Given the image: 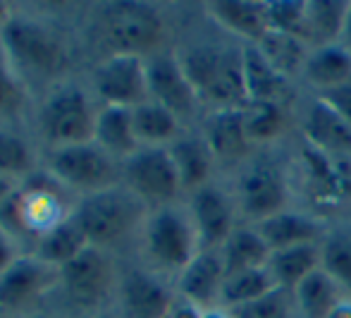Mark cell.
I'll return each instance as SVG.
<instances>
[{"label": "cell", "instance_id": "1", "mask_svg": "<svg viewBox=\"0 0 351 318\" xmlns=\"http://www.w3.org/2000/svg\"><path fill=\"white\" fill-rule=\"evenodd\" d=\"M65 187L53 175H29L27 182L14 187V192L0 203V227L14 242L36 245L46 232L58 227L72 216L67 206Z\"/></svg>", "mask_w": 351, "mask_h": 318}, {"label": "cell", "instance_id": "2", "mask_svg": "<svg viewBox=\"0 0 351 318\" xmlns=\"http://www.w3.org/2000/svg\"><path fill=\"white\" fill-rule=\"evenodd\" d=\"M177 58L199 101L208 103L210 111L244 108L249 103L244 82V48L204 41L186 46L177 53Z\"/></svg>", "mask_w": 351, "mask_h": 318}, {"label": "cell", "instance_id": "3", "mask_svg": "<svg viewBox=\"0 0 351 318\" xmlns=\"http://www.w3.org/2000/svg\"><path fill=\"white\" fill-rule=\"evenodd\" d=\"M0 43L22 79H58L70 63V48L62 34L24 14L8 19L0 32Z\"/></svg>", "mask_w": 351, "mask_h": 318}, {"label": "cell", "instance_id": "4", "mask_svg": "<svg viewBox=\"0 0 351 318\" xmlns=\"http://www.w3.org/2000/svg\"><path fill=\"white\" fill-rule=\"evenodd\" d=\"M72 218L86 235L88 245L98 247V249H108V247L120 245L132 232L143 227L148 218V206L127 187L120 185L84 196L74 206Z\"/></svg>", "mask_w": 351, "mask_h": 318}, {"label": "cell", "instance_id": "5", "mask_svg": "<svg viewBox=\"0 0 351 318\" xmlns=\"http://www.w3.org/2000/svg\"><path fill=\"white\" fill-rule=\"evenodd\" d=\"M98 36L110 56L151 58L165 41V19L160 10L146 3H110L101 10Z\"/></svg>", "mask_w": 351, "mask_h": 318}, {"label": "cell", "instance_id": "6", "mask_svg": "<svg viewBox=\"0 0 351 318\" xmlns=\"http://www.w3.org/2000/svg\"><path fill=\"white\" fill-rule=\"evenodd\" d=\"M141 245L143 254L153 266L177 275L201 251V242L189 211H182L177 206H160L148 211L141 227Z\"/></svg>", "mask_w": 351, "mask_h": 318}, {"label": "cell", "instance_id": "7", "mask_svg": "<svg viewBox=\"0 0 351 318\" xmlns=\"http://www.w3.org/2000/svg\"><path fill=\"white\" fill-rule=\"evenodd\" d=\"M46 166L48 175L56 177L65 190L79 192L84 196L120 187L122 182V163L103 151L96 141L51 148Z\"/></svg>", "mask_w": 351, "mask_h": 318}, {"label": "cell", "instance_id": "8", "mask_svg": "<svg viewBox=\"0 0 351 318\" xmlns=\"http://www.w3.org/2000/svg\"><path fill=\"white\" fill-rule=\"evenodd\" d=\"M98 111L77 84L53 89L38 111V129L51 148L93 141Z\"/></svg>", "mask_w": 351, "mask_h": 318}, {"label": "cell", "instance_id": "9", "mask_svg": "<svg viewBox=\"0 0 351 318\" xmlns=\"http://www.w3.org/2000/svg\"><path fill=\"white\" fill-rule=\"evenodd\" d=\"M58 282L72 306L93 311L106 304L112 292H117L120 273L106 249L86 247L77 258L58 271Z\"/></svg>", "mask_w": 351, "mask_h": 318}, {"label": "cell", "instance_id": "10", "mask_svg": "<svg viewBox=\"0 0 351 318\" xmlns=\"http://www.w3.org/2000/svg\"><path fill=\"white\" fill-rule=\"evenodd\" d=\"M122 185L153 208L172 206V201L184 192L167 146H141L125 158Z\"/></svg>", "mask_w": 351, "mask_h": 318}, {"label": "cell", "instance_id": "11", "mask_svg": "<svg viewBox=\"0 0 351 318\" xmlns=\"http://www.w3.org/2000/svg\"><path fill=\"white\" fill-rule=\"evenodd\" d=\"M93 89L103 106L136 108L148 98L146 60L136 56H108L93 72Z\"/></svg>", "mask_w": 351, "mask_h": 318}, {"label": "cell", "instance_id": "12", "mask_svg": "<svg viewBox=\"0 0 351 318\" xmlns=\"http://www.w3.org/2000/svg\"><path fill=\"white\" fill-rule=\"evenodd\" d=\"M146 77L151 101L160 103L162 108L175 113L180 122H186L196 115L201 101L191 82L186 79L177 53L160 51L156 56L146 58Z\"/></svg>", "mask_w": 351, "mask_h": 318}, {"label": "cell", "instance_id": "13", "mask_svg": "<svg viewBox=\"0 0 351 318\" xmlns=\"http://www.w3.org/2000/svg\"><path fill=\"white\" fill-rule=\"evenodd\" d=\"M287 180L278 166L251 163L241 170L237 185V206L251 220H265L280 211H287Z\"/></svg>", "mask_w": 351, "mask_h": 318}, {"label": "cell", "instance_id": "14", "mask_svg": "<svg viewBox=\"0 0 351 318\" xmlns=\"http://www.w3.org/2000/svg\"><path fill=\"white\" fill-rule=\"evenodd\" d=\"M189 216L194 220L201 249H220L237 230V201L222 187L208 182L191 192Z\"/></svg>", "mask_w": 351, "mask_h": 318}, {"label": "cell", "instance_id": "15", "mask_svg": "<svg viewBox=\"0 0 351 318\" xmlns=\"http://www.w3.org/2000/svg\"><path fill=\"white\" fill-rule=\"evenodd\" d=\"M117 304L122 318H167L175 292L151 271L130 268L117 282Z\"/></svg>", "mask_w": 351, "mask_h": 318}, {"label": "cell", "instance_id": "16", "mask_svg": "<svg viewBox=\"0 0 351 318\" xmlns=\"http://www.w3.org/2000/svg\"><path fill=\"white\" fill-rule=\"evenodd\" d=\"M53 282H58V268L34 256H19L0 275V311L22 314L46 295Z\"/></svg>", "mask_w": 351, "mask_h": 318}, {"label": "cell", "instance_id": "17", "mask_svg": "<svg viewBox=\"0 0 351 318\" xmlns=\"http://www.w3.org/2000/svg\"><path fill=\"white\" fill-rule=\"evenodd\" d=\"M301 134L306 144L325 156H349L351 122L344 120L332 106L315 96L301 117Z\"/></svg>", "mask_w": 351, "mask_h": 318}, {"label": "cell", "instance_id": "18", "mask_svg": "<svg viewBox=\"0 0 351 318\" xmlns=\"http://www.w3.org/2000/svg\"><path fill=\"white\" fill-rule=\"evenodd\" d=\"M201 137L208 144L215 163L234 166L244 161L251 151V141L244 129L241 108H217L204 117Z\"/></svg>", "mask_w": 351, "mask_h": 318}, {"label": "cell", "instance_id": "19", "mask_svg": "<svg viewBox=\"0 0 351 318\" xmlns=\"http://www.w3.org/2000/svg\"><path fill=\"white\" fill-rule=\"evenodd\" d=\"M225 266L220 249H201L194 261L177 275V297L191 302L199 309H213L220 304Z\"/></svg>", "mask_w": 351, "mask_h": 318}, {"label": "cell", "instance_id": "20", "mask_svg": "<svg viewBox=\"0 0 351 318\" xmlns=\"http://www.w3.org/2000/svg\"><path fill=\"white\" fill-rule=\"evenodd\" d=\"M206 12L210 14L217 27H222L232 36H239L249 43H258L270 32L265 3H254V0H215V3L206 5Z\"/></svg>", "mask_w": 351, "mask_h": 318}, {"label": "cell", "instance_id": "21", "mask_svg": "<svg viewBox=\"0 0 351 318\" xmlns=\"http://www.w3.org/2000/svg\"><path fill=\"white\" fill-rule=\"evenodd\" d=\"M172 161H175L177 175H180L182 190L196 192L210 182L215 158H213L208 144L201 134H184L182 132L175 141L167 146Z\"/></svg>", "mask_w": 351, "mask_h": 318}, {"label": "cell", "instance_id": "22", "mask_svg": "<svg viewBox=\"0 0 351 318\" xmlns=\"http://www.w3.org/2000/svg\"><path fill=\"white\" fill-rule=\"evenodd\" d=\"M270 251L289 249L299 245H318L323 235V225L315 218L299 211H280L275 216L265 218L256 225Z\"/></svg>", "mask_w": 351, "mask_h": 318}, {"label": "cell", "instance_id": "23", "mask_svg": "<svg viewBox=\"0 0 351 318\" xmlns=\"http://www.w3.org/2000/svg\"><path fill=\"white\" fill-rule=\"evenodd\" d=\"M304 79L318 93L351 82V48L342 41L315 46L306 60Z\"/></svg>", "mask_w": 351, "mask_h": 318}, {"label": "cell", "instance_id": "24", "mask_svg": "<svg viewBox=\"0 0 351 318\" xmlns=\"http://www.w3.org/2000/svg\"><path fill=\"white\" fill-rule=\"evenodd\" d=\"M93 141L108 151L117 161H125L132 153L141 148L139 139L134 134L132 125V111L130 108H117V106H103L96 115V134Z\"/></svg>", "mask_w": 351, "mask_h": 318}, {"label": "cell", "instance_id": "25", "mask_svg": "<svg viewBox=\"0 0 351 318\" xmlns=\"http://www.w3.org/2000/svg\"><path fill=\"white\" fill-rule=\"evenodd\" d=\"M244 82L249 101H273L285 103L291 91V79L273 67L256 43L244 46Z\"/></svg>", "mask_w": 351, "mask_h": 318}, {"label": "cell", "instance_id": "26", "mask_svg": "<svg viewBox=\"0 0 351 318\" xmlns=\"http://www.w3.org/2000/svg\"><path fill=\"white\" fill-rule=\"evenodd\" d=\"M222 266H225V277L234 275L241 271H254V268H265L273 256L270 247L261 237L256 227H237L227 242L220 247Z\"/></svg>", "mask_w": 351, "mask_h": 318}, {"label": "cell", "instance_id": "27", "mask_svg": "<svg viewBox=\"0 0 351 318\" xmlns=\"http://www.w3.org/2000/svg\"><path fill=\"white\" fill-rule=\"evenodd\" d=\"M291 297L301 318H330L335 306L344 299V290L323 268H318L296 285Z\"/></svg>", "mask_w": 351, "mask_h": 318}, {"label": "cell", "instance_id": "28", "mask_svg": "<svg viewBox=\"0 0 351 318\" xmlns=\"http://www.w3.org/2000/svg\"><path fill=\"white\" fill-rule=\"evenodd\" d=\"M86 247H91L86 240V235H84L82 227L77 225V220L70 216L65 223L53 227L51 232H46V235L34 245L32 256L38 258L41 263H46V266L60 271V268L67 266L72 258H77L82 254Z\"/></svg>", "mask_w": 351, "mask_h": 318}, {"label": "cell", "instance_id": "29", "mask_svg": "<svg viewBox=\"0 0 351 318\" xmlns=\"http://www.w3.org/2000/svg\"><path fill=\"white\" fill-rule=\"evenodd\" d=\"M132 125L141 146H170L182 134L180 117L151 98L132 108Z\"/></svg>", "mask_w": 351, "mask_h": 318}, {"label": "cell", "instance_id": "30", "mask_svg": "<svg viewBox=\"0 0 351 318\" xmlns=\"http://www.w3.org/2000/svg\"><path fill=\"white\" fill-rule=\"evenodd\" d=\"M320 268V245H299L289 249L273 251L268 261V271L273 273L278 287L294 292L301 280Z\"/></svg>", "mask_w": 351, "mask_h": 318}, {"label": "cell", "instance_id": "31", "mask_svg": "<svg viewBox=\"0 0 351 318\" xmlns=\"http://www.w3.org/2000/svg\"><path fill=\"white\" fill-rule=\"evenodd\" d=\"M256 46L261 48L265 60L273 65L280 74H285L287 79L296 77V74H304L306 60L311 56V48H306L308 43L280 32H268Z\"/></svg>", "mask_w": 351, "mask_h": 318}, {"label": "cell", "instance_id": "32", "mask_svg": "<svg viewBox=\"0 0 351 318\" xmlns=\"http://www.w3.org/2000/svg\"><path fill=\"white\" fill-rule=\"evenodd\" d=\"M349 0H308L306 3V22H308L311 41L337 43L344 34Z\"/></svg>", "mask_w": 351, "mask_h": 318}, {"label": "cell", "instance_id": "33", "mask_svg": "<svg viewBox=\"0 0 351 318\" xmlns=\"http://www.w3.org/2000/svg\"><path fill=\"white\" fill-rule=\"evenodd\" d=\"M278 287L273 273L265 268H254V271H241L234 275H227L222 282L220 292V304L225 309H237L241 304H249V302L258 299V297L268 295Z\"/></svg>", "mask_w": 351, "mask_h": 318}, {"label": "cell", "instance_id": "34", "mask_svg": "<svg viewBox=\"0 0 351 318\" xmlns=\"http://www.w3.org/2000/svg\"><path fill=\"white\" fill-rule=\"evenodd\" d=\"M244 129L251 146L254 144H270L287 129L285 103L273 101H249L241 108Z\"/></svg>", "mask_w": 351, "mask_h": 318}, {"label": "cell", "instance_id": "35", "mask_svg": "<svg viewBox=\"0 0 351 318\" xmlns=\"http://www.w3.org/2000/svg\"><path fill=\"white\" fill-rule=\"evenodd\" d=\"M320 268L351 297V235L335 232L320 245Z\"/></svg>", "mask_w": 351, "mask_h": 318}, {"label": "cell", "instance_id": "36", "mask_svg": "<svg viewBox=\"0 0 351 318\" xmlns=\"http://www.w3.org/2000/svg\"><path fill=\"white\" fill-rule=\"evenodd\" d=\"M265 14H268L270 32L289 34V36L311 43L304 0H270V3H265Z\"/></svg>", "mask_w": 351, "mask_h": 318}, {"label": "cell", "instance_id": "37", "mask_svg": "<svg viewBox=\"0 0 351 318\" xmlns=\"http://www.w3.org/2000/svg\"><path fill=\"white\" fill-rule=\"evenodd\" d=\"M34 172V153L22 137L0 129V177L24 180Z\"/></svg>", "mask_w": 351, "mask_h": 318}, {"label": "cell", "instance_id": "38", "mask_svg": "<svg viewBox=\"0 0 351 318\" xmlns=\"http://www.w3.org/2000/svg\"><path fill=\"white\" fill-rule=\"evenodd\" d=\"M289 295L291 292L275 287L268 295L227 311L232 314V318H291V302H294V297Z\"/></svg>", "mask_w": 351, "mask_h": 318}, {"label": "cell", "instance_id": "39", "mask_svg": "<svg viewBox=\"0 0 351 318\" xmlns=\"http://www.w3.org/2000/svg\"><path fill=\"white\" fill-rule=\"evenodd\" d=\"M24 106V79L14 69L8 51L0 43V115L17 113Z\"/></svg>", "mask_w": 351, "mask_h": 318}, {"label": "cell", "instance_id": "40", "mask_svg": "<svg viewBox=\"0 0 351 318\" xmlns=\"http://www.w3.org/2000/svg\"><path fill=\"white\" fill-rule=\"evenodd\" d=\"M318 98H323V101L328 103V106H332L344 120L351 122V82L342 84V87H337V89H330V91L318 93Z\"/></svg>", "mask_w": 351, "mask_h": 318}, {"label": "cell", "instance_id": "41", "mask_svg": "<svg viewBox=\"0 0 351 318\" xmlns=\"http://www.w3.org/2000/svg\"><path fill=\"white\" fill-rule=\"evenodd\" d=\"M17 249H19V247L14 245V242L3 232V227H0V275H3V273L19 258Z\"/></svg>", "mask_w": 351, "mask_h": 318}, {"label": "cell", "instance_id": "42", "mask_svg": "<svg viewBox=\"0 0 351 318\" xmlns=\"http://www.w3.org/2000/svg\"><path fill=\"white\" fill-rule=\"evenodd\" d=\"M201 316H204V309H199V306L191 304V302L182 299V297H177L170 314H167V318H201Z\"/></svg>", "mask_w": 351, "mask_h": 318}, {"label": "cell", "instance_id": "43", "mask_svg": "<svg viewBox=\"0 0 351 318\" xmlns=\"http://www.w3.org/2000/svg\"><path fill=\"white\" fill-rule=\"evenodd\" d=\"M330 318H351V297H344V299L335 306V311L330 314Z\"/></svg>", "mask_w": 351, "mask_h": 318}, {"label": "cell", "instance_id": "44", "mask_svg": "<svg viewBox=\"0 0 351 318\" xmlns=\"http://www.w3.org/2000/svg\"><path fill=\"white\" fill-rule=\"evenodd\" d=\"M14 187H17V182L8 180V177H0V203H3L5 198H8L10 194L14 192Z\"/></svg>", "mask_w": 351, "mask_h": 318}, {"label": "cell", "instance_id": "45", "mask_svg": "<svg viewBox=\"0 0 351 318\" xmlns=\"http://www.w3.org/2000/svg\"><path fill=\"white\" fill-rule=\"evenodd\" d=\"M201 318H232V314L225 306H213V309H204V316Z\"/></svg>", "mask_w": 351, "mask_h": 318}, {"label": "cell", "instance_id": "46", "mask_svg": "<svg viewBox=\"0 0 351 318\" xmlns=\"http://www.w3.org/2000/svg\"><path fill=\"white\" fill-rule=\"evenodd\" d=\"M344 46L351 48V0H349V12H347V22H344V34H342Z\"/></svg>", "mask_w": 351, "mask_h": 318}, {"label": "cell", "instance_id": "47", "mask_svg": "<svg viewBox=\"0 0 351 318\" xmlns=\"http://www.w3.org/2000/svg\"><path fill=\"white\" fill-rule=\"evenodd\" d=\"M12 17V10H10L8 3H0V32H3V27L8 24V19Z\"/></svg>", "mask_w": 351, "mask_h": 318}, {"label": "cell", "instance_id": "48", "mask_svg": "<svg viewBox=\"0 0 351 318\" xmlns=\"http://www.w3.org/2000/svg\"><path fill=\"white\" fill-rule=\"evenodd\" d=\"M84 318H106V316H84Z\"/></svg>", "mask_w": 351, "mask_h": 318}, {"label": "cell", "instance_id": "49", "mask_svg": "<svg viewBox=\"0 0 351 318\" xmlns=\"http://www.w3.org/2000/svg\"><path fill=\"white\" fill-rule=\"evenodd\" d=\"M22 318H38V316H22Z\"/></svg>", "mask_w": 351, "mask_h": 318}]
</instances>
